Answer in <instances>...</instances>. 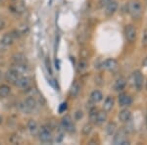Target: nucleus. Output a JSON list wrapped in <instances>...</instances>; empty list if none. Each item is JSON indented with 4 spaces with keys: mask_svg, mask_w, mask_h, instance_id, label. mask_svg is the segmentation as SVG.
<instances>
[{
    "mask_svg": "<svg viewBox=\"0 0 147 145\" xmlns=\"http://www.w3.org/2000/svg\"><path fill=\"white\" fill-rule=\"evenodd\" d=\"M37 135H38V139L41 143H49V142L52 141V138H53L51 127L49 125H43V127H40Z\"/></svg>",
    "mask_w": 147,
    "mask_h": 145,
    "instance_id": "1",
    "label": "nucleus"
},
{
    "mask_svg": "<svg viewBox=\"0 0 147 145\" xmlns=\"http://www.w3.org/2000/svg\"><path fill=\"white\" fill-rule=\"evenodd\" d=\"M127 11L134 19H139L142 15V5L139 1L134 0L127 5Z\"/></svg>",
    "mask_w": 147,
    "mask_h": 145,
    "instance_id": "2",
    "label": "nucleus"
},
{
    "mask_svg": "<svg viewBox=\"0 0 147 145\" xmlns=\"http://www.w3.org/2000/svg\"><path fill=\"white\" fill-rule=\"evenodd\" d=\"M61 127L64 128V130H66L69 134H74V132H76V125H75V123H73L71 116H69V115L64 116L62 118Z\"/></svg>",
    "mask_w": 147,
    "mask_h": 145,
    "instance_id": "3",
    "label": "nucleus"
},
{
    "mask_svg": "<svg viewBox=\"0 0 147 145\" xmlns=\"http://www.w3.org/2000/svg\"><path fill=\"white\" fill-rule=\"evenodd\" d=\"M113 143L115 145H127L129 144V141L127 140V132L125 129H120L119 132H116L115 136L113 139Z\"/></svg>",
    "mask_w": 147,
    "mask_h": 145,
    "instance_id": "4",
    "label": "nucleus"
},
{
    "mask_svg": "<svg viewBox=\"0 0 147 145\" xmlns=\"http://www.w3.org/2000/svg\"><path fill=\"white\" fill-rule=\"evenodd\" d=\"M14 85L23 90H28L32 87V78L27 76H21Z\"/></svg>",
    "mask_w": 147,
    "mask_h": 145,
    "instance_id": "5",
    "label": "nucleus"
},
{
    "mask_svg": "<svg viewBox=\"0 0 147 145\" xmlns=\"http://www.w3.org/2000/svg\"><path fill=\"white\" fill-rule=\"evenodd\" d=\"M125 35L127 41L134 42L136 39V30L132 25H127L125 28Z\"/></svg>",
    "mask_w": 147,
    "mask_h": 145,
    "instance_id": "6",
    "label": "nucleus"
},
{
    "mask_svg": "<svg viewBox=\"0 0 147 145\" xmlns=\"http://www.w3.org/2000/svg\"><path fill=\"white\" fill-rule=\"evenodd\" d=\"M132 80H134V87L138 90H141L143 87V76H142L141 72L139 71H136L132 74Z\"/></svg>",
    "mask_w": 147,
    "mask_h": 145,
    "instance_id": "7",
    "label": "nucleus"
},
{
    "mask_svg": "<svg viewBox=\"0 0 147 145\" xmlns=\"http://www.w3.org/2000/svg\"><path fill=\"white\" fill-rule=\"evenodd\" d=\"M21 77L20 74H18L16 71H14L13 69H9L8 71L5 73L4 78H5L6 82H8L11 84H15L16 82L18 80V78Z\"/></svg>",
    "mask_w": 147,
    "mask_h": 145,
    "instance_id": "8",
    "label": "nucleus"
},
{
    "mask_svg": "<svg viewBox=\"0 0 147 145\" xmlns=\"http://www.w3.org/2000/svg\"><path fill=\"white\" fill-rule=\"evenodd\" d=\"M118 102L121 107H129L132 104V98L127 93H121L119 95Z\"/></svg>",
    "mask_w": 147,
    "mask_h": 145,
    "instance_id": "9",
    "label": "nucleus"
},
{
    "mask_svg": "<svg viewBox=\"0 0 147 145\" xmlns=\"http://www.w3.org/2000/svg\"><path fill=\"white\" fill-rule=\"evenodd\" d=\"M105 6L106 7H105V11L104 12H105V15L107 16V17L113 16L118 10V3L116 1H114V0L110 1L108 4H106Z\"/></svg>",
    "mask_w": 147,
    "mask_h": 145,
    "instance_id": "10",
    "label": "nucleus"
},
{
    "mask_svg": "<svg viewBox=\"0 0 147 145\" xmlns=\"http://www.w3.org/2000/svg\"><path fill=\"white\" fill-rule=\"evenodd\" d=\"M27 127H28V132H30L32 136H36L37 134H38L39 127H38V123H36V121L30 120L27 123Z\"/></svg>",
    "mask_w": 147,
    "mask_h": 145,
    "instance_id": "11",
    "label": "nucleus"
},
{
    "mask_svg": "<svg viewBox=\"0 0 147 145\" xmlns=\"http://www.w3.org/2000/svg\"><path fill=\"white\" fill-rule=\"evenodd\" d=\"M102 67L103 69H105V70L107 71H115L116 69L118 68V62L115 60V59H107V60H105L103 62V64H102Z\"/></svg>",
    "mask_w": 147,
    "mask_h": 145,
    "instance_id": "12",
    "label": "nucleus"
},
{
    "mask_svg": "<svg viewBox=\"0 0 147 145\" xmlns=\"http://www.w3.org/2000/svg\"><path fill=\"white\" fill-rule=\"evenodd\" d=\"M12 60H13L14 64H27L28 63V59L27 56L25 54L18 52V53L13 54L12 56Z\"/></svg>",
    "mask_w": 147,
    "mask_h": 145,
    "instance_id": "13",
    "label": "nucleus"
},
{
    "mask_svg": "<svg viewBox=\"0 0 147 145\" xmlns=\"http://www.w3.org/2000/svg\"><path fill=\"white\" fill-rule=\"evenodd\" d=\"M14 39H15V37L13 36V34H12V32H9V34H5L2 36V38L0 39V43L1 45H3V46H10L14 43Z\"/></svg>",
    "mask_w": 147,
    "mask_h": 145,
    "instance_id": "14",
    "label": "nucleus"
},
{
    "mask_svg": "<svg viewBox=\"0 0 147 145\" xmlns=\"http://www.w3.org/2000/svg\"><path fill=\"white\" fill-rule=\"evenodd\" d=\"M107 120V112L106 111H97L96 114V119H95V125H101Z\"/></svg>",
    "mask_w": 147,
    "mask_h": 145,
    "instance_id": "15",
    "label": "nucleus"
},
{
    "mask_svg": "<svg viewBox=\"0 0 147 145\" xmlns=\"http://www.w3.org/2000/svg\"><path fill=\"white\" fill-rule=\"evenodd\" d=\"M119 120L123 123H127L131 120V112L127 109H123L119 113Z\"/></svg>",
    "mask_w": 147,
    "mask_h": 145,
    "instance_id": "16",
    "label": "nucleus"
},
{
    "mask_svg": "<svg viewBox=\"0 0 147 145\" xmlns=\"http://www.w3.org/2000/svg\"><path fill=\"white\" fill-rule=\"evenodd\" d=\"M24 102L26 103V105H27L28 108L32 111H34L35 109H36L37 105H38V102H37V100L35 99V97L34 96H28L27 97V98L24 100Z\"/></svg>",
    "mask_w": 147,
    "mask_h": 145,
    "instance_id": "17",
    "label": "nucleus"
},
{
    "mask_svg": "<svg viewBox=\"0 0 147 145\" xmlns=\"http://www.w3.org/2000/svg\"><path fill=\"white\" fill-rule=\"evenodd\" d=\"M11 69H13L14 71H16V72L18 74H20L21 76H24L28 70L27 64H13V67Z\"/></svg>",
    "mask_w": 147,
    "mask_h": 145,
    "instance_id": "18",
    "label": "nucleus"
},
{
    "mask_svg": "<svg viewBox=\"0 0 147 145\" xmlns=\"http://www.w3.org/2000/svg\"><path fill=\"white\" fill-rule=\"evenodd\" d=\"M125 84H127V80H125V78L121 77L115 82L114 89H115L116 91H122V90L125 87Z\"/></svg>",
    "mask_w": 147,
    "mask_h": 145,
    "instance_id": "19",
    "label": "nucleus"
},
{
    "mask_svg": "<svg viewBox=\"0 0 147 145\" xmlns=\"http://www.w3.org/2000/svg\"><path fill=\"white\" fill-rule=\"evenodd\" d=\"M114 104H115V100H114L113 96L106 97L105 101H104V104H103L104 111H106V112L111 111L113 109V107H114Z\"/></svg>",
    "mask_w": 147,
    "mask_h": 145,
    "instance_id": "20",
    "label": "nucleus"
},
{
    "mask_svg": "<svg viewBox=\"0 0 147 145\" xmlns=\"http://www.w3.org/2000/svg\"><path fill=\"white\" fill-rule=\"evenodd\" d=\"M90 99L93 103H98L103 99V94H102L100 90H94L90 94Z\"/></svg>",
    "mask_w": 147,
    "mask_h": 145,
    "instance_id": "21",
    "label": "nucleus"
},
{
    "mask_svg": "<svg viewBox=\"0 0 147 145\" xmlns=\"http://www.w3.org/2000/svg\"><path fill=\"white\" fill-rule=\"evenodd\" d=\"M11 92V87L7 84L0 85V98H6Z\"/></svg>",
    "mask_w": 147,
    "mask_h": 145,
    "instance_id": "22",
    "label": "nucleus"
},
{
    "mask_svg": "<svg viewBox=\"0 0 147 145\" xmlns=\"http://www.w3.org/2000/svg\"><path fill=\"white\" fill-rule=\"evenodd\" d=\"M80 91V84L78 82H75L72 84L71 88H70V94H71V96L77 97L78 95H79Z\"/></svg>",
    "mask_w": 147,
    "mask_h": 145,
    "instance_id": "23",
    "label": "nucleus"
},
{
    "mask_svg": "<svg viewBox=\"0 0 147 145\" xmlns=\"http://www.w3.org/2000/svg\"><path fill=\"white\" fill-rule=\"evenodd\" d=\"M87 66H88V63L85 59H80L79 64H78V67H77V71L78 73H82L84 72L85 70L87 69Z\"/></svg>",
    "mask_w": 147,
    "mask_h": 145,
    "instance_id": "24",
    "label": "nucleus"
},
{
    "mask_svg": "<svg viewBox=\"0 0 147 145\" xmlns=\"http://www.w3.org/2000/svg\"><path fill=\"white\" fill-rule=\"evenodd\" d=\"M116 130H117V125L114 122L109 123L107 125V127H106V134L108 135H110V136L115 134Z\"/></svg>",
    "mask_w": 147,
    "mask_h": 145,
    "instance_id": "25",
    "label": "nucleus"
},
{
    "mask_svg": "<svg viewBox=\"0 0 147 145\" xmlns=\"http://www.w3.org/2000/svg\"><path fill=\"white\" fill-rule=\"evenodd\" d=\"M92 132V125L91 123H85V125L82 128V132L84 135H88L90 134V132Z\"/></svg>",
    "mask_w": 147,
    "mask_h": 145,
    "instance_id": "26",
    "label": "nucleus"
},
{
    "mask_svg": "<svg viewBox=\"0 0 147 145\" xmlns=\"http://www.w3.org/2000/svg\"><path fill=\"white\" fill-rule=\"evenodd\" d=\"M64 138V128L61 127V128H59L57 130V134H56V136H55V140L56 142H61Z\"/></svg>",
    "mask_w": 147,
    "mask_h": 145,
    "instance_id": "27",
    "label": "nucleus"
},
{
    "mask_svg": "<svg viewBox=\"0 0 147 145\" xmlns=\"http://www.w3.org/2000/svg\"><path fill=\"white\" fill-rule=\"evenodd\" d=\"M19 108H20V110L23 112V113H25V114H30L32 113V110H30L28 107L26 105V103L25 102H21V103H19Z\"/></svg>",
    "mask_w": 147,
    "mask_h": 145,
    "instance_id": "28",
    "label": "nucleus"
},
{
    "mask_svg": "<svg viewBox=\"0 0 147 145\" xmlns=\"http://www.w3.org/2000/svg\"><path fill=\"white\" fill-rule=\"evenodd\" d=\"M96 114H97V110L95 108L91 109L90 113H89V118H90V121L92 123H95V119H96Z\"/></svg>",
    "mask_w": 147,
    "mask_h": 145,
    "instance_id": "29",
    "label": "nucleus"
},
{
    "mask_svg": "<svg viewBox=\"0 0 147 145\" xmlns=\"http://www.w3.org/2000/svg\"><path fill=\"white\" fill-rule=\"evenodd\" d=\"M67 109H68V104H67V102H63L62 104H61L60 106H59V109H58V111H59V113H64V112H66L67 111Z\"/></svg>",
    "mask_w": 147,
    "mask_h": 145,
    "instance_id": "30",
    "label": "nucleus"
},
{
    "mask_svg": "<svg viewBox=\"0 0 147 145\" xmlns=\"http://www.w3.org/2000/svg\"><path fill=\"white\" fill-rule=\"evenodd\" d=\"M82 118H84V112L80 111V110H78L75 113V119L77 121H80V119H82Z\"/></svg>",
    "mask_w": 147,
    "mask_h": 145,
    "instance_id": "31",
    "label": "nucleus"
},
{
    "mask_svg": "<svg viewBox=\"0 0 147 145\" xmlns=\"http://www.w3.org/2000/svg\"><path fill=\"white\" fill-rule=\"evenodd\" d=\"M45 65H46V69L47 72L49 73V75H52V69H51V64H50V60L48 58L45 60Z\"/></svg>",
    "mask_w": 147,
    "mask_h": 145,
    "instance_id": "32",
    "label": "nucleus"
},
{
    "mask_svg": "<svg viewBox=\"0 0 147 145\" xmlns=\"http://www.w3.org/2000/svg\"><path fill=\"white\" fill-rule=\"evenodd\" d=\"M142 45L147 46V30H144L143 35H142Z\"/></svg>",
    "mask_w": 147,
    "mask_h": 145,
    "instance_id": "33",
    "label": "nucleus"
},
{
    "mask_svg": "<svg viewBox=\"0 0 147 145\" xmlns=\"http://www.w3.org/2000/svg\"><path fill=\"white\" fill-rule=\"evenodd\" d=\"M110 1H112V0H101L100 1V3H101V6H103V5H106V4H108Z\"/></svg>",
    "mask_w": 147,
    "mask_h": 145,
    "instance_id": "34",
    "label": "nucleus"
},
{
    "mask_svg": "<svg viewBox=\"0 0 147 145\" xmlns=\"http://www.w3.org/2000/svg\"><path fill=\"white\" fill-rule=\"evenodd\" d=\"M142 64H143L144 67H147V57L143 60V62H142Z\"/></svg>",
    "mask_w": 147,
    "mask_h": 145,
    "instance_id": "35",
    "label": "nucleus"
},
{
    "mask_svg": "<svg viewBox=\"0 0 147 145\" xmlns=\"http://www.w3.org/2000/svg\"><path fill=\"white\" fill-rule=\"evenodd\" d=\"M2 121H3V120H2V117H1V116H0V125H1V123H2Z\"/></svg>",
    "mask_w": 147,
    "mask_h": 145,
    "instance_id": "36",
    "label": "nucleus"
},
{
    "mask_svg": "<svg viewBox=\"0 0 147 145\" xmlns=\"http://www.w3.org/2000/svg\"><path fill=\"white\" fill-rule=\"evenodd\" d=\"M145 88L147 89V82H146V84H145Z\"/></svg>",
    "mask_w": 147,
    "mask_h": 145,
    "instance_id": "37",
    "label": "nucleus"
},
{
    "mask_svg": "<svg viewBox=\"0 0 147 145\" xmlns=\"http://www.w3.org/2000/svg\"><path fill=\"white\" fill-rule=\"evenodd\" d=\"M146 125H147V115H146Z\"/></svg>",
    "mask_w": 147,
    "mask_h": 145,
    "instance_id": "38",
    "label": "nucleus"
},
{
    "mask_svg": "<svg viewBox=\"0 0 147 145\" xmlns=\"http://www.w3.org/2000/svg\"><path fill=\"white\" fill-rule=\"evenodd\" d=\"M0 78H1V72H0Z\"/></svg>",
    "mask_w": 147,
    "mask_h": 145,
    "instance_id": "39",
    "label": "nucleus"
}]
</instances>
